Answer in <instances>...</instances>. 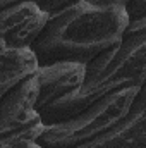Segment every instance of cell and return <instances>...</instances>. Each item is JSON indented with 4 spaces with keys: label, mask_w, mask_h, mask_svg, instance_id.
<instances>
[{
    "label": "cell",
    "mask_w": 146,
    "mask_h": 148,
    "mask_svg": "<svg viewBox=\"0 0 146 148\" xmlns=\"http://www.w3.org/2000/svg\"><path fill=\"white\" fill-rule=\"evenodd\" d=\"M131 0H76L50 14L43 33L31 47L40 66L57 62L91 64L115 48L131 21Z\"/></svg>",
    "instance_id": "obj_1"
},
{
    "label": "cell",
    "mask_w": 146,
    "mask_h": 148,
    "mask_svg": "<svg viewBox=\"0 0 146 148\" xmlns=\"http://www.w3.org/2000/svg\"><path fill=\"white\" fill-rule=\"evenodd\" d=\"M143 84H146V17L131 23L115 48L88 64L86 83L77 93L40 115L46 126L62 124L108 93L122 88H141Z\"/></svg>",
    "instance_id": "obj_2"
},
{
    "label": "cell",
    "mask_w": 146,
    "mask_h": 148,
    "mask_svg": "<svg viewBox=\"0 0 146 148\" xmlns=\"http://www.w3.org/2000/svg\"><path fill=\"white\" fill-rule=\"evenodd\" d=\"M138 90L122 88L102 97L76 117L48 126L38 143L43 148H77L93 141L127 115Z\"/></svg>",
    "instance_id": "obj_3"
},
{
    "label": "cell",
    "mask_w": 146,
    "mask_h": 148,
    "mask_svg": "<svg viewBox=\"0 0 146 148\" xmlns=\"http://www.w3.org/2000/svg\"><path fill=\"white\" fill-rule=\"evenodd\" d=\"M36 74L9 93L0 97V141L7 140H33L38 141L46 131L40 112L36 110L38 100Z\"/></svg>",
    "instance_id": "obj_4"
},
{
    "label": "cell",
    "mask_w": 146,
    "mask_h": 148,
    "mask_svg": "<svg viewBox=\"0 0 146 148\" xmlns=\"http://www.w3.org/2000/svg\"><path fill=\"white\" fill-rule=\"evenodd\" d=\"M48 21L50 12L35 2L0 9V41L14 48H31Z\"/></svg>",
    "instance_id": "obj_5"
},
{
    "label": "cell",
    "mask_w": 146,
    "mask_h": 148,
    "mask_svg": "<svg viewBox=\"0 0 146 148\" xmlns=\"http://www.w3.org/2000/svg\"><path fill=\"white\" fill-rule=\"evenodd\" d=\"M38 77L36 110L41 114L57 102L77 93L88 77V66L77 62H57L50 66H40Z\"/></svg>",
    "instance_id": "obj_6"
},
{
    "label": "cell",
    "mask_w": 146,
    "mask_h": 148,
    "mask_svg": "<svg viewBox=\"0 0 146 148\" xmlns=\"http://www.w3.org/2000/svg\"><path fill=\"white\" fill-rule=\"evenodd\" d=\"M77 148H146V84L138 90L122 121L93 141Z\"/></svg>",
    "instance_id": "obj_7"
},
{
    "label": "cell",
    "mask_w": 146,
    "mask_h": 148,
    "mask_svg": "<svg viewBox=\"0 0 146 148\" xmlns=\"http://www.w3.org/2000/svg\"><path fill=\"white\" fill-rule=\"evenodd\" d=\"M0 97L33 77L40 69L33 48H14L0 41Z\"/></svg>",
    "instance_id": "obj_8"
},
{
    "label": "cell",
    "mask_w": 146,
    "mask_h": 148,
    "mask_svg": "<svg viewBox=\"0 0 146 148\" xmlns=\"http://www.w3.org/2000/svg\"><path fill=\"white\" fill-rule=\"evenodd\" d=\"M127 16H129L131 23L145 19L146 17V0H131L129 5H127Z\"/></svg>",
    "instance_id": "obj_9"
},
{
    "label": "cell",
    "mask_w": 146,
    "mask_h": 148,
    "mask_svg": "<svg viewBox=\"0 0 146 148\" xmlns=\"http://www.w3.org/2000/svg\"><path fill=\"white\" fill-rule=\"evenodd\" d=\"M0 148H43L38 141L33 140H7L0 141Z\"/></svg>",
    "instance_id": "obj_10"
},
{
    "label": "cell",
    "mask_w": 146,
    "mask_h": 148,
    "mask_svg": "<svg viewBox=\"0 0 146 148\" xmlns=\"http://www.w3.org/2000/svg\"><path fill=\"white\" fill-rule=\"evenodd\" d=\"M76 0H45L43 2V9L45 10H48L50 14H53V12H57V10H60V9H64V7H67L69 3H72Z\"/></svg>",
    "instance_id": "obj_11"
},
{
    "label": "cell",
    "mask_w": 146,
    "mask_h": 148,
    "mask_svg": "<svg viewBox=\"0 0 146 148\" xmlns=\"http://www.w3.org/2000/svg\"><path fill=\"white\" fill-rule=\"evenodd\" d=\"M21 2H35L43 5L45 0H0V9H5V7H10V5H16V3H21Z\"/></svg>",
    "instance_id": "obj_12"
}]
</instances>
